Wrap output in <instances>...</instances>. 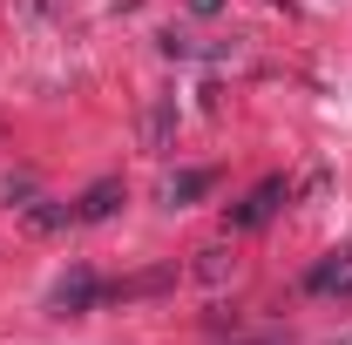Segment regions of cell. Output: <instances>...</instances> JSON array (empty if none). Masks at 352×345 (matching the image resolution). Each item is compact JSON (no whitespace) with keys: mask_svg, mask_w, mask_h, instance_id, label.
Masks as SVG:
<instances>
[{"mask_svg":"<svg viewBox=\"0 0 352 345\" xmlns=\"http://www.w3.org/2000/svg\"><path fill=\"white\" fill-rule=\"evenodd\" d=\"M102 298H109V285H102L95 271H68V278L47 291V304H54V311H95Z\"/></svg>","mask_w":352,"mask_h":345,"instance_id":"obj_1","label":"cell"},{"mask_svg":"<svg viewBox=\"0 0 352 345\" xmlns=\"http://www.w3.org/2000/svg\"><path fill=\"white\" fill-rule=\"evenodd\" d=\"M278 197H285V183H278V176H264V183L244 197V203H237V210H223V223H230V230H258V223H271Z\"/></svg>","mask_w":352,"mask_h":345,"instance_id":"obj_2","label":"cell"},{"mask_svg":"<svg viewBox=\"0 0 352 345\" xmlns=\"http://www.w3.org/2000/svg\"><path fill=\"white\" fill-rule=\"evenodd\" d=\"M116 203H122V183H116V176H102V183H88V190H82L75 223H102V216H116Z\"/></svg>","mask_w":352,"mask_h":345,"instance_id":"obj_3","label":"cell"},{"mask_svg":"<svg viewBox=\"0 0 352 345\" xmlns=\"http://www.w3.org/2000/svg\"><path fill=\"white\" fill-rule=\"evenodd\" d=\"M305 291H339V298H352V258H325L305 278Z\"/></svg>","mask_w":352,"mask_h":345,"instance_id":"obj_4","label":"cell"},{"mask_svg":"<svg viewBox=\"0 0 352 345\" xmlns=\"http://www.w3.org/2000/svg\"><path fill=\"white\" fill-rule=\"evenodd\" d=\"M210 183H217L210 170H176L170 183H163V203H197V197H204Z\"/></svg>","mask_w":352,"mask_h":345,"instance_id":"obj_5","label":"cell"},{"mask_svg":"<svg viewBox=\"0 0 352 345\" xmlns=\"http://www.w3.org/2000/svg\"><path fill=\"white\" fill-rule=\"evenodd\" d=\"M170 129H176V102H156V109L142 115V142H149V149H170Z\"/></svg>","mask_w":352,"mask_h":345,"instance_id":"obj_6","label":"cell"},{"mask_svg":"<svg viewBox=\"0 0 352 345\" xmlns=\"http://www.w3.org/2000/svg\"><path fill=\"white\" fill-rule=\"evenodd\" d=\"M223 271H230V258H223V251H204V264H197V278H210V285H217Z\"/></svg>","mask_w":352,"mask_h":345,"instance_id":"obj_7","label":"cell"},{"mask_svg":"<svg viewBox=\"0 0 352 345\" xmlns=\"http://www.w3.org/2000/svg\"><path fill=\"white\" fill-rule=\"evenodd\" d=\"M223 0H190V14H217Z\"/></svg>","mask_w":352,"mask_h":345,"instance_id":"obj_8","label":"cell"}]
</instances>
